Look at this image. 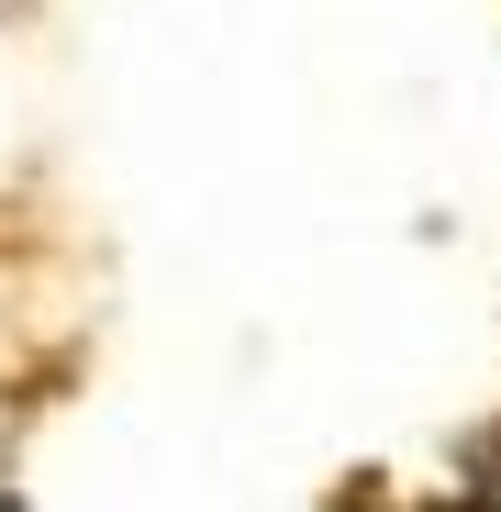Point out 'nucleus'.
<instances>
[{
	"label": "nucleus",
	"instance_id": "1",
	"mask_svg": "<svg viewBox=\"0 0 501 512\" xmlns=\"http://www.w3.org/2000/svg\"><path fill=\"white\" fill-rule=\"evenodd\" d=\"M468 512H501V468H479V490H468Z\"/></svg>",
	"mask_w": 501,
	"mask_h": 512
}]
</instances>
